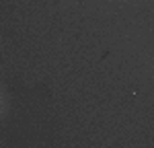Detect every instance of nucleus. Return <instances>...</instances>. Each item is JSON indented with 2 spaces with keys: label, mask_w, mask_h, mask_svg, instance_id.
Returning <instances> with one entry per match:
<instances>
[]
</instances>
